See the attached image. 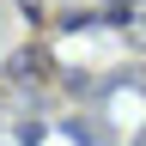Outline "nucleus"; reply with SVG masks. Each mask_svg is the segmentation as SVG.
Wrapping results in <instances>:
<instances>
[]
</instances>
